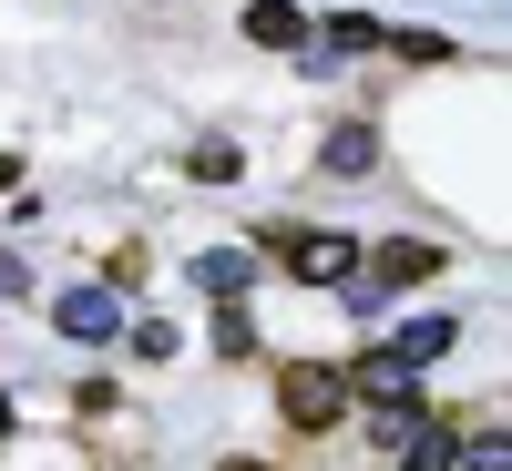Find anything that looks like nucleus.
Listing matches in <instances>:
<instances>
[{"instance_id": "obj_1", "label": "nucleus", "mask_w": 512, "mask_h": 471, "mask_svg": "<svg viewBox=\"0 0 512 471\" xmlns=\"http://www.w3.org/2000/svg\"><path fill=\"white\" fill-rule=\"evenodd\" d=\"M277 410H287V431H338L349 379H338L328 359H287V369H277Z\"/></svg>"}, {"instance_id": "obj_2", "label": "nucleus", "mask_w": 512, "mask_h": 471, "mask_svg": "<svg viewBox=\"0 0 512 471\" xmlns=\"http://www.w3.org/2000/svg\"><path fill=\"white\" fill-rule=\"evenodd\" d=\"M441 277V246H420V236H400V246H379L369 267L349 277V308H379L390 287H431Z\"/></svg>"}, {"instance_id": "obj_3", "label": "nucleus", "mask_w": 512, "mask_h": 471, "mask_svg": "<svg viewBox=\"0 0 512 471\" xmlns=\"http://www.w3.org/2000/svg\"><path fill=\"white\" fill-rule=\"evenodd\" d=\"M338 379H349V390H369L379 410H400V420H431V410H420V369H410L400 349H359V369H338Z\"/></svg>"}, {"instance_id": "obj_4", "label": "nucleus", "mask_w": 512, "mask_h": 471, "mask_svg": "<svg viewBox=\"0 0 512 471\" xmlns=\"http://www.w3.org/2000/svg\"><path fill=\"white\" fill-rule=\"evenodd\" d=\"M287 277H308V287H349V277H359V246L328 236V226H318V236H287Z\"/></svg>"}, {"instance_id": "obj_5", "label": "nucleus", "mask_w": 512, "mask_h": 471, "mask_svg": "<svg viewBox=\"0 0 512 471\" xmlns=\"http://www.w3.org/2000/svg\"><path fill=\"white\" fill-rule=\"evenodd\" d=\"M52 328H62V338H82V349H103V338L123 328V308H113L103 287H62V297H52Z\"/></svg>"}, {"instance_id": "obj_6", "label": "nucleus", "mask_w": 512, "mask_h": 471, "mask_svg": "<svg viewBox=\"0 0 512 471\" xmlns=\"http://www.w3.org/2000/svg\"><path fill=\"white\" fill-rule=\"evenodd\" d=\"M400 471H461V431L451 420H410L400 431Z\"/></svg>"}, {"instance_id": "obj_7", "label": "nucleus", "mask_w": 512, "mask_h": 471, "mask_svg": "<svg viewBox=\"0 0 512 471\" xmlns=\"http://www.w3.org/2000/svg\"><path fill=\"white\" fill-rule=\"evenodd\" d=\"M246 41H256V52H308V11H287V0H256V11H246Z\"/></svg>"}, {"instance_id": "obj_8", "label": "nucleus", "mask_w": 512, "mask_h": 471, "mask_svg": "<svg viewBox=\"0 0 512 471\" xmlns=\"http://www.w3.org/2000/svg\"><path fill=\"white\" fill-rule=\"evenodd\" d=\"M451 338H461V318H451V308H431V318H410L390 349H400L410 369H431V359H451Z\"/></svg>"}, {"instance_id": "obj_9", "label": "nucleus", "mask_w": 512, "mask_h": 471, "mask_svg": "<svg viewBox=\"0 0 512 471\" xmlns=\"http://www.w3.org/2000/svg\"><path fill=\"white\" fill-rule=\"evenodd\" d=\"M318 164H328V175H369V164H379V134H369V123H338Z\"/></svg>"}, {"instance_id": "obj_10", "label": "nucleus", "mask_w": 512, "mask_h": 471, "mask_svg": "<svg viewBox=\"0 0 512 471\" xmlns=\"http://www.w3.org/2000/svg\"><path fill=\"white\" fill-rule=\"evenodd\" d=\"M308 41H328V52H379V41H390V31H379L369 11H338V21H318Z\"/></svg>"}, {"instance_id": "obj_11", "label": "nucleus", "mask_w": 512, "mask_h": 471, "mask_svg": "<svg viewBox=\"0 0 512 471\" xmlns=\"http://www.w3.org/2000/svg\"><path fill=\"white\" fill-rule=\"evenodd\" d=\"M379 52H400V62H451L461 41H451V31H390V41H379Z\"/></svg>"}, {"instance_id": "obj_12", "label": "nucleus", "mask_w": 512, "mask_h": 471, "mask_svg": "<svg viewBox=\"0 0 512 471\" xmlns=\"http://www.w3.org/2000/svg\"><path fill=\"white\" fill-rule=\"evenodd\" d=\"M185 164H195V185H236V164H246V154H236V144H195Z\"/></svg>"}, {"instance_id": "obj_13", "label": "nucleus", "mask_w": 512, "mask_h": 471, "mask_svg": "<svg viewBox=\"0 0 512 471\" xmlns=\"http://www.w3.org/2000/svg\"><path fill=\"white\" fill-rule=\"evenodd\" d=\"M195 287H216V297H236V287H246V256H195Z\"/></svg>"}, {"instance_id": "obj_14", "label": "nucleus", "mask_w": 512, "mask_h": 471, "mask_svg": "<svg viewBox=\"0 0 512 471\" xmlns=\"http://www.w3.org/2000/svg\"><path fill=\"white\" fill-rule=\"evenodd\" d=\"M216 349H226V359H246V349H256V318H246V308H226V318H216Z\"/></svg>"}, {"instance_id": "obj_15", "label": "nucleus", "mask_w": 512, "mask_h": 471, "mask_svg": "<svg viewBox=\"0 0 512 471\" xmlns=\"http://www.w3.org/2000/svg\"><path fill=\"white\" fill-rule=\"evenodd\" d=\"M461 471H512V451H502V441H492V431H482V441H472V451H461Z\"/></svg>"}, {"instance_id": "obj_16", "label": "nucleus", "mask_w": 512, "mask_h": 471, "mask_svg": "<svg viewBox=\"0 0 512 471\" xmlns=\"http://www.w3.org/2000/svg\"><path fill=\"white\" fill-rule=\"evenodd\" d=\"M11 175H21V164H11V154H0V195H11Z\"/></svg>"}, {"instance_id": "obj_17", "label": "nucleus", "mask_w": 512, "mask_h": 471, "mask_svg": "<svg viewBox=\"0 0 512 471\" xmlns=\"http://www.w3.org/2000/svg\"><path fill=\"white\" fill-rule=\"evenodd\" d=\"M0 441H11V390H0Z\"/></svg>"}, {"instance_id": "obj_18", "label": "nucleus", "mask_w": 512, "mask_h": 471, "mask_svg": "<svg viewBox=\"0 0 512 471\" xmlns=\"http://www.w3.org/2000/svg\"><path fill=\"white\" fill-rule=\"evenodd\" d=\"M226 471H277V461H226Z\"/></svg>"}]
</instances>
